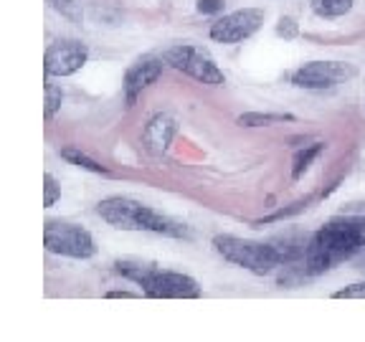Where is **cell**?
Here are the masks:
<instances>
[{
    "instance_id": "obj_2",
    "label": "cell",
    "mask_w": 365,
    "mask_h": 342,
    "mask_svg": "<svg viewBox=\"0 0 365 342\" xmlns=\"http://www.w3.org/2000/svg\"><path fill=\"white\" fill-rule=\"evenodd\" d=\"M97 213L104 223L122 228V231H153V234L173 236V239H190L193 236L188 226L153 211L150 205H143L140 200L122 198V195L104 198L97 205Z\"/></svg>"
},
{
    "instance_id": "obj_19",
    "label": "cell",
    "mask_w": 365,
    "mask_h": 342,
    "mask_svg": "<svg viewBox=\"0 0 365 342\" xmlns=\"http://www.w3.org/2000/svg\"><path fill=\"white\" fill-rule=\"evenodd\" d=\"M332 299H365V281H358V284H350L345 289H337L332 294Z\"/></svg>"
},
{
    "instance_id": "obj_1",
    "label": "cell",
    "mask_w": 365,
    "mask_h": 342,
    "mask_svg": "<svg viewBox=\"0 0 365 342\" xmlns=\"http://www.w3.org/2000/svg\"><path fill=\"white\" fill-rule=\"evenodd\" d=\"M365 249V216L332 218L330 223L309 236L304 251L307 274H325L337 264L348 261Z\"/></svg>"
},
{
    "instance_id": "obj_20",
    "label": "cell",
    "mask_w": 365,
    "mask_h": 342,
    "mask_svg": "<svg viewBox=\"0 0 365 342\" xmlns=\"http://www.w3.org/2000/svg\"><path fill=\"white\" fill-rule=\"evenodd\" d=\"M53 6L58 8V11L63 13V16H68V18H79V11H76V0H53Z\"/></svg>"
},
{
    "instance_id": "obj_8",
    "label": "cell",
    "mask_w": 365,
    "mask_h": 342,
    "mask_svg": "<svg viewBox=\"0 0 365 342\" xmlns=\"http://www.w3.org/2000/svg\"><path fill=\"white\" fill-rule=\"evenodd\" d=\"M355 66L345 61H309L292 74V84L299 89H330L345 79H353Z\"/></svg>"
},
{
    "instance_id": "obj_18",
    "label": "cell",
    "mask_w": 365,
    "mask_h": 342,
    "mask_svg": "<svg viewBox=\"0 0 365 342\" xmlns=\"http://www.w3.org/2000/svg\"><path fill=\"white\" fill-rule=\"evenodd\" d=\"M277 33L287 41H294L297 36H299V26L294 23V18L284 16V18H279V23H277Z\"/></svg>"
},
{
    "instance_id": "obj_22",
    "label": "cell",
    "mask_w": 365,
    "mask_h": 342,
    "mask_svg": "<svg viewBox=\"0 0 365 342\" xmlns=\"http://www.w3.org/2000/svg\"><path fill=\"white\" fill-rule=\"evenodd\" d=\"M107 299H135L137 294H132V291H107Z\"/></svg>"
},
{
    "instance_id": "obj_3",
    "label": "cell",
    "mask_w": 365,
    "mask_h": 342,
    "mask_svg": "<svg viewBox=\"0 0 365 342\" xmlns=\"http://www.w3.org/2000/svg\"><path fill=\"white\" fill-rule=\"evenodd\" d=\"M213 249L226 261L236 264V266L246 269L251 274H259V276L272 274L274 269L284 264L277 244H259V241L239 239V236H216L213 239Z\"/></svg>"
},
{
    "instance_id": "obj_6",
    "label": "cell",
    "mask_w": 365,
    "mask_h": 342,
    "mask_svg": "<svg viewBox=\"0 0 365 342\" xmlns=\"http://www.w3.org/2000/svg\"><path fill=\"white\" fill-rule=\"evenodd\" d=\"M137 284L153 299H195L200 296V286L193 276L178 271H160L153 266H148V271Z\"/></svg>"
},
{
    "instance_id": "obj_16",
    "label": "cell",
    "mask_w": 365,
    "mask_h": 342,
    "mask_svg": "<svg viewBox=\"0 0 365 342\" xmlns=\"http://www.w3.org/2000/svg\"><path fill=\"white\" fill-rule=\"evenodd\" d=\"M61 99H63L61 89L53 86L51 81H46V120H53V114L61 107Z\"/></svg>"
},
{
    "instance_id": "obj_12",
    "label": "cell",
    "mask_w": 365,
    "mask_h": 342,
    "mask_svg": "<svg viewBox=\"0 0 365 342\" xmlns=\"http://www.w3.org/2000/svg\"><path fill=\"white\" fill-rule=\"evenodd\" d=\"M355 0H312V11L319 18H340L350 13Z\"/></svg>"
},
{
    "instance_id": "obj_11",
    "label": "cell",
    "mask_w": 365,
    "mask_h": 342,
    "mask_svg": "<svg viewBox=\"0 0 365 342\" xmlns=\"http://www.w3.org/2000/svg\"><path fill=\"white\" fill-rule=\"evenodd\" d=\"M175 132H178V122L173 114H168V112L155 114L143 130V142H145V147H148V152H153V155L168 152Z\"/></svg>"
},
{
    "instance_id": "obj_9",
    "label": "cell",
    "mask_w": 365,
    "mask_h": 342,
    "mask_svg": "<svg viewBox=\"0 0 365 342\" xmlns=\"http://www.w3.org/2000/svg\"><path fill=\"white\" fill-rule=\"evenodd\" d=\"M89 58V48L81 41H56L46 48L43 71L46 76H71Z\"/></svg>"
},
{
    "instance_id": "obj_13",
    "label": "cell",
    "mask_w": 365,
    "mask_h": 342,
    "mask_svg": "<svg viewBox=\"0 0 365 342\" xmlns=\"http://www.w3.org/2000/svg\"><path fill=\"white\" fill-rule=\"evenodd\" d=\"M61 157H63V160H68L71 165L84 167V170H89V172H97V175H109L107 167L99 165L97 160H91L89 155H84L81 150H76V147H63V150H61Z\"/></svg>"
},
{
    "instance_id": "obj_10",
    "label": "cell",
    "mask_w": 365,
    "mask_h": 342,
    "mask_svg": "<svg viewBox=\"0 0 365 342\" xmlns=\"http://www.w3.org/2000/svg\"><path fill=\"white\" fill-rule=\"evenodd\" d=\"M165 58H155V56H145L140 61H135L130 68H127V76H125V97L127 104H135L137 97L148 89L153 81H158L163 76V68H165Z\"/></svg>"
},
{
    "instance_id": "obj_21",
    "label": "cell",
    "mask_w": 365,
    "mask_h": 342,
    "mask_svg": "<svg viewBox=\"0 0 365 342\" xmlns=\"http://www.w3.org/2000/svg\"><path fill=\"white\" fill-rule=\"evenodd\" d=\"M198 11L211 16V13H221L223 11V0H198Z\"/></svg>"
},
{
    "instance_id": "obj_23",
    "label": "cell",
    "mask_w": 365,
    "mask_h": 342,
    "mask_svg": "<svg viewBox=\"0 0 365 342\" xmlns=\"http://www.w3.org/2000/svg\"><path fill=\"white\" fill-rule=\"evenodd\" d=\"M360 269H365V256H363V261H360Z\"/></svg>"
},
{
    "instance_id": "obj_17",
    "label": "cell",
    "mask_w": 365,
    "mask_h": 342,
    "mask_svg": "<svg viewBox=\"0 0 365 342\" xmlns=\"http://www.w3.org/2000/svg\"><path fill=\"white\" fill-rule=\"evenodd\" d=\"M43 205L46 208H51L53 203L58 200V185H56V177L51 175V172H46L43 175Z\"/></svg>"
},
{
    "instance_id": "obj_14",
    "label": "cell",
    "mask_w": 365,
    "mask_h": 342,
    "mask_svg": "<svg viewBox=\"0 0 365 342\" xmlns=\"http://www.w3.org/2000/svg\"><path fill=\"white\" fill-rule=\"evenodd\" d=\"M279 122H294L292 114H262V112H246L239 117V125L244 127H267L279 125Z\"/></svg>"
},
{
    "instance_id": "obj_4",
    "label": "cell",
    "mask_w": 365,
    "mask_h": 342,
    "mask_svg": "<svg viewBox=\"0 0 365 342\" xmlns=\"http://www.w3.org/2000/svg\"><path fill=\"white\" fill-rule=\"evenodd\" d=\"M43 244L51 254L68 259H91L97 254L91 234L86 228L76 226V223L48 221L43 228Z\"/></svg>"
},
{
    "instance_id": "obj_7",
    "label": "cell",
    "mask_w": 365,
    "mask_h": 342,
    "mask_svg": "<svg viewBox=\"0 0 365 342\" xmlns=\"http://www.w3.org/2000/svg\"><path fill=\"white\" fill-rule=\"evenodd\" d=\"M264 26V11L262 8H241V11L228 13V16L218 18L211 26L208 36L216 43H241V41L251 38L259 28Z\"/></svg>"
},
{
    "instance_id": "obj_5",
    "label": "cell",
    "mask_w": 365,
    "mask_h": 342,
    "mask_svg": "<svg viewBox=\"0 0 365 342\" xmlns=\"http://www.w3.org/2000/svg\"><path fill=\"white\" fill-rule=\"evenodd\" d=\"M163 58H165V63H170L173 68H178V71L193 76V79L203 81V84H208V86H221L223 81H226V76H223V71L216 66V61H213L203 48H198V46H188V43L173 46V48H168V51L163 53Z\"/></svg>"
},
{
    "instance_id": "obj_15",
    "label": "cell",
    "mask_w": 365,
    "mask_h": 342,
    "mask_svg": "<svg viewBox=\"0 0 365 342\" xmlns=\"http://www.w3.org/2000/svg\"><path fill=\"white\" fill-rule=\"evenodd\" d=\"M322 150H325V145L322 142H314V145H309L307 150H302V152L297 155L294 157V170H292V177H302V172H307V167L312 165V160L317 157L319 152H322Z\"/></svg>"
}]
</instances>
